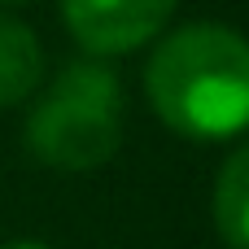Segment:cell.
I'll list each match as a JSON object with an SVG mask.
<instances>
[{
	"label": "cell",
	"instance_id": "8992f818",
	"mask_svg": "<svg viewBox=\"0 0 249 249\" xmlns=\"http://www.w3.org/2000/svg\"><path fill=\"white\" fill-rule=\"evenodd\" d=\"M0 249H48L44 241H9V245H0Z\"/></svg>",
	"mask_w": 249,
	"mask_h": 249
},
{
	"label": "cell",
	"instance_id": "7a4b0ae2",
	"mask_svg": "<svg viewBox=\"0 0 249 249\" xmlns=\"http://www.w3.org/2000/svg\"><path fill=\"white\" fill-rule=\"evenodd\" d=\"M123 144V83L101 57L57 70L26 114V149L57 171H96Z\"/></svg>",
	"mask_w": 249,
	"mask_h": 249
},
{
	"label": "cell",
	"instance_id": "52a82bcc",
	"mask_svg": "<svg viewBox=\"0 0 249 249\" xmlns=\"http://www.w3.org/2000/svg\"><path fill=\"white\" fill-rule=\"evenodd\" d=\"M0 4H26V0H0Z\"/></svg>",
	"mask_w": 249,
	"mask_h": 249
},
{
	"label": "cell",
	"instance_id": "3957f363",
	"mask_svg": "<svg viewBox=\"0 0 249 249\" xmlns=\"http://www.w3.org/2000/svg\"><path fill=\"white\" fill-rule=\"evenodd\" d=\"M179 0H61V22L88 57H123L149 44Z\"/></svg>",
	"mask_w": 249,
	"mask_h": 249
},
{
	"label": "cell",
	"instance_id": "6da1fadb",
	"mask_svg": "<svg viewBox=\"0 0 249 249\" xmlns=\"http://www.w3.org/2000/svg\"><path fill=\"white\" fill-rule=\"evenodd\" d=\"M144 92L158 118L193 140H223L249 127V39L219 22L171 31L149 66Z\"/></svg>",
	"mask_w": 249,
	"mask_h": 249
},
{
	"label": "cell",
	"instance_id": "5b68a950",
	"mask_svg": "<svg viewBox=\"0 0 249 249\" xmlns=\"http://www.w3.org/2000/svg\"><path fill=\"white\" fill-rule=\"evenodd\" d=\"M214 228L228 249H249V140L228 153L214 179Z\"/></svg>",
	"mask_w": 249,
	"mask_h": 249
},
{
	"label": "cell",
	"instance_id": "277c9868",
	"mask_svg": "<svg viewBox=\"0 0 249 249\" xmlns=\"http://www.w3.org/2000/svg\"><path fill=\"white\" fill-rule=\"evenodd\" d=\"M44 83V48L39 35L0 9V109L22 105L26 96H35V88Z\"/></svg>",
	"mask_w": 249,
	"mask_h": 249
}]
</instances>
